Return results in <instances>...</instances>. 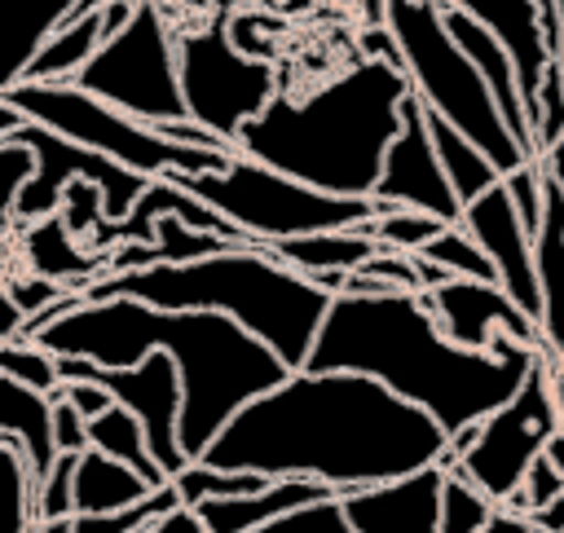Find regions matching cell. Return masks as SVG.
Instances as JSON below:
<instances>
[{
	"mask_svg": "<svg viewBox=\"0 0 564 533\" xmlns=\"http://www.w3.org/2000/svg\"><path fill=\"white\" fill-rule=\"evenodd\" d=\"M449 454V436L410 401L352 370H286L238 405L198 454L212 467L308 476L335 493L410 476Z\"/></svg>",
	"mask_w": 564,
	"mask_h": 533,
	"instance_id": "6da1fadb",
	"label": "cell"
},
{
	"mask_svg": "<svg viewBox=\"0 0 564 533\" xmlns=\"http://www.w3.org/2000/svg\"><path fill=\"white\" fill-rule=\"evenodd\" d=\"M533 348L494 335L489 348H458L441 335L423 291L330 295L326 317L300 370H352L419 405L445 436L498 410L529 366Z\"/></svg>",
	"mask_w": 564,
	"mask_h": 533,
	"instance_id": "7a4b0ae2",
	"label": "cell"
},
{
	"mask_svg": "<svg viewBox=\"0 0 564 533\" xmlns=\"http://www.w3.org/2000/svg\"><path fill=\"white\" fill-rule=\"evenodd\" d=\"M53 357H84L93 366H137L145 352H167L181 379L176 440L185 458H198L225 418L251 396L286 379V366L269 344L242 330L225 313L154 308L145 300H79L53 326L26 335Z\"/></svg>",
	"mask_w": 564,
	"mask_h": 533,
	"instance_id": "3957f363",
	"label": "cell"
},
{
	"mask_svg": "<svg viewBox=\"0 0 564 533\" xmlns=\"http://www.w3.org/2000/svg\"><path fill=\"white\" fill-rule=\"evenodd\" d=\"M410 79L401 66L361 57L322 88L295 97L278 88L234 137V154L295 176L322 194L370 198L383 150L401 128Z\"/></svg>",
	"mask_w": 564,
	"mask_h": 533,
	"instance_id": "277c9868",
	"label": "cell"
},
{
	"mask_svg": "<svg viewBox=\"0 0 564 533\" xmlns=\"http://www.w3.org/2000/svg\"><path fill=\"white\" fill-rule=\"evenodd\" d=\"M84 300H145L154 308H203V313H225L242 330H251L260 344L278 352L286 370H300L313 335L326 317L330 295L295 273L291 264L273 260L260 242L225 247L198 260L181 264H145V269H123V273H101L88 286H79Z\"/></svg>",
	"mask_w": 564,
	"mask_h": 533,
	"instance_id": "5b68a950",
	"label": "cell"
},
{
	"mask_svg": "<svg viewBox=\"0 0 564 533\" xmlns=\"http://www.w3.org/2000/svg\"><path fill=\"white\" fill-rule=\"evenodd\" d=\"M397 44V66L410 79V93L423 110L454 123L476 150L507 176L533 154L507 132L480 70L467 62V53L454 44V35L441 22V0H383L379 22Z\"/></svg>",
	"mask_w": 564,
	"mask_h": 533,
	"instance_id": "8992f818",
	"label": "cell"
},
{
	"mask_svg": "<svg viewBox=\"0 0 564 533\" xmlns=\"http://www.w3.org/2000/svg\"><path fill=\"white\" fill-rule=\"evenodd\" d=\"M4 101L26 119L40 123L84 150H97L115 159L119 167L137 176H194V172H216L229 163L234 150H198L163 137L154 123H141L110 101L84 93L79 84H13L4 88Z\"/></svg>",
	"mask_w": 564,
	"mask_h": 533,
	"instance_id": "52a82bcc",
	"label": "cell"
},
{
	"mask_svg": "<svg viewBox=\"0 0 564 533\" xmlns=\"http://www.w3.org/2000/svg\"><path fill=\"white\" fill-rule=\"evenodd\" d=\"M172 181L189 189L198 203H207L212 211H220L247 242H260V247L295 233H317V229H352L379 211L375 198L322 194L242 154H229V163L216 172H194Z\"/></svg>",
	"mask_w": 564,
	"mask_h": 533,
	"instance_id": "ba28073f",
	"label": "cell"
},
{
	"mask_svg": "<svg viewBox=\"0 0 564 533\" xmlns=\"http://www.w3.org/2000/svg\"><path fill=\"white\" fill-rule=\"evenodd\" d=\"M70 84H79L84 93L154 128L185 119L181 79H176V44L150 0H137L123 31L101 40V48L84 62V70Z\"/></svg>",
	"mask_w": 564,
	"mask_h": 533,
	"instance_id": "9c48e42d",
	"label": "cell"
},
{
	"mask_svg": "<svg viewBox=\"0 0 564 533\" xmlns=\"http://www.w3.org/2000/svg\"><path fill=\"white\" fill-rule=\"evenodd\" d=\"M546 370H551V357L538 352V361L529 366L520 388L498 410H489L480 423L449 436L454 463L489 502L511 498L524 467L542 454L546 436L555 432V405H551V374Z\"/></svg>",
	"mask_w": 564,
	"mask_h": 533,
	"instance_id": "30bf717a",
	"label": "cell"
},
{
	"mask_svg": "<svg viewBox=\"0 0 564 533\" xmlns=\"http://www.w3.org/2000/svg\"><path fill=\"white\" fill-rule=\"evenodd\" d=\"M176 79H181L185 119L203 123L229 145L238 128L256 119L269 106V97L282 88L273 62L242 53L225 26L194 31L176 44Z\"/></svg>",
	"mask_w": 564,
	"mask_h": 533,
	"instance_id": "8fae6325",
	"label": "cell"
},
{
	"mask_svg": "<svg viewBox=\"0 0 564 533\" xmlns=\"http://www.w3.org/2000/svg\"><path fill=\"white\" fill-rule=\"evenodd\" d=\"M13 137L31 150V176H26V185L18 189V198L9 207L18 220H44V216H53L57 203H62V189L70 181H79V176L101 189L106 225H119L132 211V203L141 198V189H145V176L119 167L115 159H106L97 150H84V145L66 141V137H57V132H48L40 123H22Z\"/></svg>",
	"mask_w": 564,
	"mask_h": 533,
	"instance_id": "7c38bea8",
	"label": "cell"
},
{
	"mask_svg": "<svg viewBox=\"0 0 564 533\" xmlns=\"http://www.w3.org/2000/svg\"><path fill=\"white\" fill-rule=\"evenodd\" d=\"M57 379H97L115 405H123L145 436L150 458L167 471V480L189 463L181 440H176V418H181V379L167 352H145L137 366H93L84 357H57Z\"/></svg>",
	"mask_w": 564,
	"mask_h": 533,
	"instance_id": "4fadbf2b",
	"label": "cell"
},
{
	"mask_svg": "<svg viewBox=\"0 0 564 533\" xmlns=\"http://www.w3.org/2000/svg\"><path fill=\"white\" fill-rule=\"evenodd\" d=\"M370 198H375L379 211L410 207V211L436 216L441 225H458V216H463V203H458V194L449 189V181L441 172V159H436L427 123H423V106L414 101V93L401 101V128L383 150Z\"/></svg>",
	"mask_w": 564,
	"mask_h": 533,
	"instance_id": "5bb4252c",
	"label": "cell"
},
{
	"mask_svg": "<svg viewBox=\"0 0 564 533\" xmlns=\"http://www.w3.org/2000/svg\"><path fill=\"white\" fill-rule=\"evenodd\" d=\"M432 313H436V326L449 344L458 348H489L494 335H511L516 344L533 348V352H546L542 348V330L538 322L498 286V282H471V278H445L441 286L423 291Z\"/></svg>",
	"mask_w": 564,
	"mask_h": 533,
	"instance_id": "9a60e30c",
	"label": "cell"
},
{
	"mask_svg": "<svg viewBox=\"0 0 564 533\" xmlns=\"http://www.w3.org/2000/svg\"><path fill=\"white\" fill-rule=\"evenodd\" d=\"M458 225L476 238V247L489 255L494 264V282L538 322L542 330V295H538V273H533V233L520 225L502 181L485 194H476L471 203H463Z\"/></svg>",
	"mask_w": 564,
	"mask_h": 533,
	"instance_id": "2e32d148",
	"label": "cell"
},
{
	"mask_svg": "<svg viewBox=\"0 0 564 533\" xmlns=\"http://www.w3.org/2000/svg\"><path fill=\"white\" fill-rule=\"evenodd\" d=\"M441 480H445V471H441V463H432L410 476L348 489L335 502L352 533H436Z\"/></svg>",
	"mask_w": 564,
	"mask_h": 533,
	"instance_id": "e0dca14e",
	"label": "cell"
},
{
	"mask_svg": "<svg viewBox=\"0 0 564 533\" xmlns=\"http://www.w3.org/2000/svg\"><path fill=\"white\" fill-rule=\"evenodd\" d=\"M458 13H467L471 22H480L511 57L516 66V84L524 97V115L533 119V101H538V84L546 75V66L555 62V44L546 35V22L538 13L533 0H441ZM533 132V128H529Z\"/></svg>",
	"mask_w": 564,
	"mask_h": 533,
	"instance_id": "ac0fdd59",
	"label": "cell"
},
{
	"mask_svg": "<svg viewBox=\"0 0 564 533\" xmlns=\"http://www.w3.org/2000/svg\"><path fill=\"white\" fill-rule=\"evenodd\" d=\"M322 498H339L330 485L322 480H308V476H273L264 489L256 493H242V498H207V502H194L185 507L203 533H251L269 520H282L308 502H322Z\"/></svg>",
	"mask_w": 564,
	"mask_h": 533,
	"instance_id": "d6986e66",
	"label": "cell"
},
{
	"mask_svg": "<svg viewBox=\"0 0 564 533\" xmlns=\"http://www.w3.org/2000/svg\"><path fill=\"white\" fill-rule=\"evenodd\" d=\"M441 22H445V31L454 35V44L467 53V62L480 70V79H485V88H489V97H494V106H498V115H502V123H507V132L533 154V132H529V115H524V97H520V84H516V66H511V57H507V48L480 26V22H471L467 13H458V9H449V4H441Z\"/></svg>",
	"mask_w": 564,
	"mask_h": 533,
	"instance_id": "ffe728a7",
	"label": "cell"
},
{
	"mask_svg": "<svg viewBox=\"0 0 564 533\" xmlns=\"http://www.w3.org/2000/svg\"><path fill=\"white\" fill-rule=\"evenodd\" d=\"M533 273L542 295V348L555 357L564 344V198L542 176V225L533 229Z\"/></svg>",
	"mask_w": 564,
	"mask_h": 533,
	"instance_id": "44dd1931",
	"label": "cell"
},
{
	"mask_svg": "<svg viewBox=\"0 0 564 533\" xmlns=\"http://www.w3.org/2000/svg\"><path fill=\"white\" fill-rule=\"evenodd\" d=\"M53 401L48 392H35L26 383H13L9 374H0V440L13 445L31 471V485L53 467L57 449H53Z\"/></svg>",
	"mask_w": 564,
	"mask_h": 533,
	"instance_id": "7402d4cb",
	"label": "cell"
},
{
	"mask_svg": "<svg viewBox=\"0 0 564 533\" xmlns=\"http://www.w3.org/2000/svg\"><path fill=\"white\" fill-rule=\"evenodd\" d=\"M70 0H0V93L22 84L40 44L66 22Z\"/></svg>",
	"mask_w": 564,
	"mask_h": 533,
	"instance_id": "603a6c76",
	"label": "cell"
},
{
	"mask_svg": "<svg viewBox=\"0 0 564 533\" xmlns=\"http://www.w3.org/2000/svg\"><path fill=\"white\" fill-rule=\"evenodd\" d=\"M26 255H31V273L53 278V282L75 286V291L106 273V251H84L79 238L62 225L57 211L44 216V220H31V229H26Z\"/></svg>",
	"mask_w": 564,
	"mask_h": 533,
	"instance_id": "cb8c5ba5",
	"label": "cell"
},
{
	"mask_svg": "<svg viewBox=\"0 0 564 533\" xmlns=\"http://www.w3.org/2000/svg\"><path fill=\"white\" fill-rule=\"evenodd\" d=\"M264 251L291 264L295 273L313 278V273H352L375 251V242L352 225V229H317V233L278 238V242H264Z\"/></svg>",
	"mask_w": 564,
	"mask_h": 533,
	"instance_id": "d4e9b609",
	"label": "cell"
},
{
	"mask_svg": "<svg viewBox=\"0 0 564 533\" xmlns=\"http://www.w3.org/2000/svg\"><path fill=\"white\" fill-rule=\"evenodd\" d=\"M154 485H145L132 467H123L119 458L101 454V449H79L75 454V515H93V511H119L137 498H145Z\"/></svg>",
	"mask_w": 564,
	"mask_h": 533,
	"instance_id": "484cf974",
	"label": "cell"
},
{
	"mask_svg": "<svg viewBox=\"0 0 564 533\" xmlns=\"http://www.w3.org/2000/svg\"><path fill=\"white\" fill-rule=\"evenodd\" d=\"M97 48H101V13L93 9V13H84V18L62 22V26L40 44V53L31 57L22 84H70Z\"/></svg>",
	"mask_w": 564,
	"mask_h": 533,
	"instance_id": "4316f807",
	"label": "cell"
},
{
	"mask_svg": "<svg viewBox=\"0 0 564 533\" xmlns=\"http://www.w3.org/2000/svg\"><path fill=\"white\" fill-rule=\"evenodd\" d=\"M414 101H419V97H414ZM423 123H427L432 150H436L441 172H445L449 189L458 194V203H471L476 194H485V189H494V185L502 181V172H498V167L476 150V141H467L454 123H445V119L432 115V110H423Z\"/></svg>",
	"mask_w": 564,
	"mask_h": 533,
	"instance_id": "83f0119b",
	"label": "cell"
},
{
	"mask_svg": "<svg viewBox=\"0 0 564 533\" xmlns=\"http://www.w3.org/2000/svg\"><path fill=\"white\" fill-rule=\"evenodd\" d=\"M88 445L93 449H101V454H110V458H119L123 467H132L145 485H167V471L150 458V449H145V436H141V423L123 410V405H110L106 414H97V418H88Z\"/></svg>",
	"mask_w": 564,
	"mask_h": 533,
	"instance_id": "f1b7e54d",
	"label": "cell"
},
{
	"mask_svg": "<svg viewBox=\"0 0 564 533\" xmlns=\"http://www.w3.org/2000/svg\"><path fill=\"white\" fill-rule=\"evenodd\" d=\"M269 476L260 471H242V467H212L203 458H189L176 476H172V489L181 498V507H194V502H207V498H242V493H256L264 489Z\"/></svg>",
	"mask_w": 564,
	"mask_h": 533,
	"instance_id": "f546056e",
	"label": "cell"
},
{
	"mask_svg": "<svg viewBox=\"0 0 564 533\" xmlns=\"http://www.w3.org/2000/svg\"><path fill=\"white\" fill-rule=\"evenodd\" d=\"M441 511H436V533H480V524L489 520L494 502L463 476V467L454 463V454L441 458Z\"/></svg>",
	"mask_w": 564,
	"mask_h": 533,
	"instance_id": "4dcf8cb0",
	"label": "cell"
},
{
	"mask_svg": "<svg viewBox=\"0 0 564 533\" xmlns=\"http://www.w3.org/2000/svg\"><path fill=\"white\" fill-rule=\"evenodd\" d=\"M176 507H181V498H176V489H172V480H167V485L150 489L145 498H137V502H128V507H119V511L70 515V533H145L154 520L172 515Z\"/></svg>",
	"mask_w": 564,
	"mask_h": 533,
	"instance_id": "1f68e13d",
	"label": "cell"
},
{
	"mask_svg": "<svg viewBox=\"0 0 564 533\" xmlns=\"http://www.w3.org/2000/svg\"><path fill=\"white\" fill-rule=\"evenodd\" d=\"M375 247H392V251H419L423 242H432L445 225L436 216H423V211H410V207H388V211H375L370 220L357 225Z\"/></svg>",
	"mask_w": 564,
	"mask_h": 533,
	"instance_id": "d6a6232c",
	"label": "cell"
},
{
	"mask_svg": "<svg viewBox=\"0 0 564 533\" xmlns=\"http://www.w3.org/2000/svg\"><path fill=\"white\" fill-rule=\"evenodd\" d=\"M419 255H427L432 264H441L449 278H471V282H494V264L489 255L476 247V238L463 225H445L432 242L419 247Z\"/></svg>",
	"mask_w": 564,
	"mask_h": 533,
	"instance_id": "836d02e7",
	"label": "cell"
},
{
	"mask_svg": "<svg viewBox=\"0 0 564 533\" xmlns=\"http://www.w3.org/2000/svg\"><path fill=\"white\" fill-rule=\"evenodd\" d=\"M150 242H154V255L163 264H181V260H198V255H212V251H225V247H242V242H229L220 233L194 229L181 216H159L150 225Z\"/></svg>",
	"mask_w": 564,
	"mask_h": 533,
	"instance_id": "e575fe53",
	"label": "cell"
},
{
	"mask_svg": "<svg viewBox=\"0 0 564 533\" xmlns=\"http://www.w3.org/2000/svg\"><path fill=\"white\" fill-rule=\"evenodd\" d=\"M31 471L13 445L0 440V533H31Z\"/></svg>",
	"mask_w": 564,
	"mask_h": 533,
	"instance_id": "d590c367",
	"label": "cell"
},
{
	"mask_svg": "<svg viewBox=\"0 0 564 533\" xmlns=\"http://www.w3.org/2000/svg\"><path fill=\"white\" fill-rule=\"evenodd\" d=\"M0 374H9L13 383H26L35 392H53L57 379V357L48 348H40L35 339H9L0 344Z\"/></svg>",
	"mask_w": 564,
	"mask_h": 533,
	"instance_id": "8d00e7d4",
	"label": "cell"
},
{
	"mask_svg": "<svg viewBox=\"0 0 564 533\" xmlns=\"http://www.w3.org/2000/svg\"><path fill=\"white\" fill-rule=\"evenodd\" d=\"M31 511L35 520L75 515V454H57L53 467L31 485Z\"/></svg>",
	"mask_w": 564,
	"mask_h": 533,
	"instance_id": "74e56055",
	"label": "cell"
},
{
	"mask_svg": "<svg viewBox=\"0 0 564 533\" xmlns=\"http://www.w3.org/2000/svg\"><path fill=\"white\" fill-rule=\"evenodd\" d=\"M529 128H533V159L564 132V70H560V62H551L542 84H538V101H533Z\"/></svg>",
	"mask_w": 564,
	"mask_h": 533,
	"instance_id": "f35d334b",
	"label": "cell"
},
{
	"mask_svg": "<svg viewBox=\"0 0 564 533\" xmlns=\"http://www.w3.org/2000/svg\"><path fill=\"white\" fill-rule=\"evenodd\" d=\"M564 489V476L538 454L529 467H524V476H520V485L511 489V498L502 502V507H511V511H520V515H533L538 507H546L555 493Z\"/></svg>",
	"mask_w": 564,
	"mask_h": 533,
	"instance_id": "ab89813d",
	"label": "cell"
},
{
	"mask_svg": "<svg viewBox=\"0 0 564 533\" xmlns=\"http://www.w3.org/2000/svg\"><path fill=\"white\" fill-rule=\"evenodd\" d=\"M251 533H352V529L344 524L339 502L322 498V502H308V507H300V511H291L282 520H269V524L251 529Z\"/></svg>",
	"mask_w": 564,
	"mask_h": 533,
	"instance_id": "60d3db41",
	"label": "cell"
},
{
	"mask_svg": "<svg viewBox=\"0 0 564 533\" xmlns=\"http://www.w3.org/2000/svg\"><path fill=\"white\" fill-rule=\"evenodd\" d=\"M502 189H507V198H511L520 225L533 233V229L542 225V167H538V159H529V163H520L516 172H507V176H502Z\"/></svg>",
	"mask_w": 564,
	"mask_h": 533,
	"instance_id": "b9f144b4",
	"label": "cell"
},
{
	"mask_svg": "<svg viewBox=\"0 0 564 533\" xmlns=\"http://www.w3.org/2000/svg\"><path fill=\"white\" fill-rule=\"evenodd\" d=\"M48 401H53V449L57 454H79V449H88V418L66 401V396H57V392H48Z\"/></svg>",
	"mask_w": 564,
	"mask_h": 533,
	"instance_id": "7bdbcfd3",
	"label": "cell"
},
{
	"mask_svg": "<svg viewBox=\"0 0 564 533\" xmlns=\"http://www.w3.org/2000/svg\"><path fill=\"white\" fill-rule=\"evenodd\" d=\"M26 176H31V150L18 137L0 141V211L13 207L18 189L26 185Z\"/></svg>",
	"mask_w": 564,
	"mask_h": 533,
	"instance_id": "ee69618b",
	"label": "cell"
},
{
	"mask_svg": "<svg viewBox=\"0 0 564 533\" xmlns=\"http://www.w3.org/2000/svg\"><path fill=\"white\" fill-rule=\"evenodd\" d=\"M4 291L13 295V304H18L26 317H35L40 308H48L53 300H62V295H66V291H75V286H62V282H53V278H40V273H31V278H18V282H9Z\"/></svg>",
	"mask_w": 564,
	"mask_h": 533,
	"instance_id": "f6af8a7d",
	"label": "cell"
},
{
	"mask_svg": "<svg viewBox=\"0 0 564 533\" xmlns=\"http://www.w3.org/2000/svg\"><path fill=\"white\" fill-rule=\"evenodd\" d=\"M57 396H66L84 418H97V414H106L115 401H110V392L97 383V379H62L57 388H53Z\"/></svg>",
	"mask_w": 564,
	"mask_h": 533,
	"instance_id": "bcb514c9",
	"label": "cell"
},
{
	"mask_svg": "<svg viewBox=\"0 0 564 533\" xmlns=\"http://www.w3.org/2000/svg\"><path fill=\"white\" fill-rule=\"evenodd\" d=\"M529 529H533L529 515H520V511H511V507H502V502H494L489 520L480 524V533H529Z\"/></svg>",
	"mask_w": 564,
	"mask_h": 533,
	"instance_id": "7dc6e473",
	"label": "cell"
},
{
	"mask_svg": "<svg viewBox=\"0 0 564 533\" xmlns=\"http://www.w3.org/2000/svg\"><path fill=\"white\" fill-rule=\"evenodd\" d=\"M538 167H542V176H546V181L560 189V198H564V132L538 154Z\"/></svg>",
	"mask_w": 564,
	"mask_h": 533,
	"instance_id": "c3c4849f",
	"label": "cell"
},
{
	"mask_svg": "<svg viewBox=\"0 0 564 533\" xmlns=\"http://www.w3.org/2000/svg\"><path fill=\"white\" fill-rule=\"evenodd\" d=\"M22 326H26V313L13 304V295L0 286V344L9 339H22Z\"/></svg>",
	"mask_w": 564,
	"mask_h": 533,
	"instance_id": "681fc988",
	"label": "cell"
},
{
	"mask_svg": "<svg viewBox=\"0 0 564 533\" xmlns=\"http://www.w3.org/2000/svg\"><path fill=\"white\" fill-rule=\"evenodd\" d=\"M132 9H137V0H101V40H110L115 31H123V22L132 18Z\"/></svg>",
	"mask_w": 564,
	"mask_h": 533,
	"instance_id": "f907efd6",
	"label": "cell"
},
{
	"mask_svg": "<svg viewBox=\"0 0 564 533\" xmlns=\"http://www.w3.org/2000/svg\"><path fill=\"white\" fill-rule=\"evenodd\" d=\"M529 524H533V529H546V533H564V489H560L546 507H538V511L529 515Z\"/></svg>",
	"mask_w": 564,
	"mask_h": 533,
	"instance_id": "816d5d0a",
	"label": "cell"
},
{
	"mask_svg": "<svg viewBox=\"0 0 564 533\" xmlns=\"http://www.w3.org/2000/svg\"><path fill=\"white\" fill-rule=\"evenodd\" d=\"M145 533H203V529H198V520H194V515H189L185 507H176L172 515H163V520H154V524H150Z\"/></svg>",
	"mask_w": 564,
	"mask_h": 533,
	"instance_id": "f5cc1de1",
	"label": "cell"
},
{
	"mask_svg": "<svg viewBox=\"0 0 564 533\" xmlns=\"http://www.w3.org/2000/svg\"><path fill=\"white\" fill-rule=\"evenodd\" d=\"M542 458H546V463H551V467L564 476V432H560V427L546 436V445H542Z\"/></svg>",
	"mask_w": 564,
	"mask_h": 533,
	"instance_id": "db71d44e",
	"label": "cell"
},
{
	"mask_svg": "<svg viewBox=\"0 0 564 533\" xmlns=\"http://www.w3.org/2000/svg\"><path fill=\"white\" fill-rule=\"evenodd\" d=\"M546 374H551V405H555V427L564 432V374H560L555 366H551Z\"/></svg>",
	"mask_w": 564,
	"mask_h": 533,
	"instance_id": "11a10c76",
	"label": "cell"
},
{
	"mask_svg": "<svg viewBox=\"0 0 564 533\" xmlns=\"http://www.w3.org/2000/svg\"><path fill=\"white\" fill-rule=\"evenodd\" d=\"M22 123H26V119H22V115H18V110L4 101V93H0V141H9V137L22 128Z\"/></svg>",
	"mask_w": 564,
	"mask_h": 533,
	"instance_id": "9f6ffc18",
	"label": "cell"
},
{
	"mask_svg": "<svg viewBox=\"0 0 564 533\" xmlns=\"http://www.w3.org/2000/svg\"><path fill=\"white\" fill-rule=\"evenodd\" d=\"M31 533H70V515H53V520H35Z\"/></svg>",
	"mask_w": 564,
	"mask_h": 533,
	"instance_id": "6f0895ef",
	"label": "cell"
},
{
	"mask_svg": "<svg viewBox=\"0 0 564 533\" xmlns=\"http://www.w3.org/2000/svg\"><path fill=\"white\" fill-rule=\"evenodd\" d=\"M551 366H555V370H560V374H564V344H560V348H555V357H551Z\"/></svg>",
	"mask_w": 564,
	"mask_h": 533,
	"instance_id": "680465c9",
	"label": "cell"
},
{
	"mask_svg": "<svg viewBox=\"0 0 564 533\" xmlns=\"http://www.w3.org/2000/svg\"><path fill=\"white\" fill-rule=\"evenodd\" d=\"M529 533H546V529H529Z\"/></svg>",
	"mask_w": 564,
	"mask_h": 533,
	"instance_id": "91938a15",
	"label": "cell"
},
{
	"mask_svg": "<svg viewBox=\"0 0 564 533\" xmlns=\"http://www.w3.org/2000/svg\"><path fill=\"white\" fill-rule=\"evenodd\" d=\"M555 4H560V13H564V0H555Z\"/></svg>",
	"mask_w": 564,
	"mask_h": 533,
	"instance_id": "94428289",
	"label": "cell"
}]
</instances>
